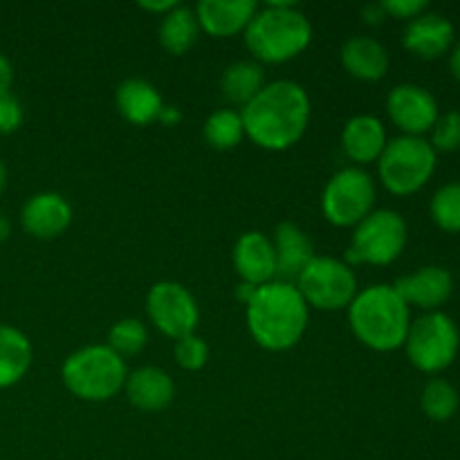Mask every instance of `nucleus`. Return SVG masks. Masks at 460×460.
Here are the masks:
<instances>
[{"label": "nucleus", "mask_w": 460, "mask_h": 460, "mask_svg": "<svg viewBox=\"0 0 460 460\" xmlns=\"http://www.w3.org/2000/svg\"><path fill=\"white\" fill-rule=\"evenodd\" d=\"M245 135L265 151H286L310 124V97L295 81H274L241 111Z\"/></svg>", "instance_id": "nucleus-1"}, {"label": "nucleus", "mask_w": 460, "mask_h": 460, "mask_svg": "<svg viewBox=\"0 0 460 460\" xmlns=\"http://www.w3.org/2000/svg\"><path fill=\"white\" fill-rule=\"evenodd\" d=\"M247 328L256 344L272 353L290 350L308 328V304L295 283L270 281L247 304Z\"/></svg>", "instance_id": "nucleus-2"}, {"label": "nucleus", "mask_w": 460, "mask_h": 460, "mask_svg": "<svg viewBox=\"0 0 460 460\" xmlns=\"http://www.w3.org/2000/svg\"><path fill=\"white\" fill-rule=\"evenodd\" d=\"M349 322L353 335L367 349L389 353L407 341L411 313L394 286L380 283L358 292L349 305Z\"/></svg>", "instance_id": "nucleus-3"}, {"label": "nucleus", "mask_w": 460, "mask_h": 460, "mask_svg": "<svg viewBox=\"0 0 460 460\" xmlns=\"http://www.w3.org/2000/svg\"><path fill=\"white\" fill-rule=\"evenodd\" d=\"M313 40V25L295 3H268L245 30V45L259 61L286 63Z\"/></svg>", "instance_id": "nucleus-4"}, {"label": "nucleus", "mask_w": 460, "mask_h": 460, "mask_svg": "<svg viewBox=\"0 0 460 460\" xmlns=\"http://www.w3.org/2000/svg\"><path fill=\"white\" fill-rule=\"evenodd\" d=\"M66 389L85 402H106L126 386L124 358L108 346H85L66 359L61 368Z\"/></svg>", "instance_id": "nucleus-5"}, {"label": "nucleus", "mask_w": 460, "mask_h": 460, "mask_svg": "<svg viewBox=\"0 0 460 460\" xmlns=\"http://www.w3.org/2000/svg\"><path fill=\"white\" fill-rule=\"evenodd\" d=\"M380 180L395 196H411L425 187L436 169V151L422 137H404L386 142L377 160Z\"/></svg>", "instance_id": "nucleus-6"}, {"label": "nucleus", "mask_w": 460, "mask_h": 460, "mask_svg": "<svg viewBox=\"0 0 460 460\" xmlns=\"http://www.w3.org/2000/svg\"><path fill=\"white\" fill-rule=\"evenodd\" d=\"M295 286L308 308L313 305V308L326 310V313L349 308L359 292L353 268L332 256H314L308 268L296 279Z\"/></svg>", "instance_id": "nucleus-7"}, {"label": "nucleus", "mask_w": 460, "mask_h": 460, "mask_svg": "<svg viewBox=\"0 0 460 460\" xmlns=\"http://www.w3.org/2000/svg\"><path fill=\"white\" fill-rule=\"evenodd\" d=\"M407 236V223H404L398 211H371L355 227L346 259H349L350 265H389L404 252Z\"/></svg>", "instance_id": "nucleus-8"}, {"label": "nucleus", "mask_w": 460, "mask_h": 460, "mask_svg": "<svg viewBox=\"0 0 460 460\" xmlns=\"http://www.w3.org/2000/svg\"><path fill=\"white\" fill-rule=\"evenodd\" d=\"M376 205V182L358 166L341 169L323 189V216L335 227H358Z\"/></svg>", "instance_id": "nucleus-9"}, {"label": "nucleus", "mask_w": 460, "mask_h": 460, "mask_svg": "<svg viewBox=\"0 0 460 460\" xmlns=\"http://www.w3.org/2000/svg\"><path fill=\"white\" fill-rule=\"evenodd\" d=\"M458 328L447 314L429 313L411 323L404 346L416 368L422 373H438L456 359Z\"/></svg>", "instance_id": "nucleus-10"}, {"label": "nucleus", "mask_w": 460, "mask_h": 460, "mask_svg": "<svg viewBox=\"0 0 460 460\" xmlns=\"http://www.w3.org/2000/svg\"><path fill=\"white\" fill-rule=\"evenodd\" d=\"M146 310L157 331L175 341L193 335L200 319L193 295L175 281L155 283L146 296Z\"/></svg>", "instance_id": "nucleus-11"}, {"label": "nucleus", "mask_w": 460, "mask_h": 460, "mask_svg": "<svg viewBox=\"0 0 460 460\" xmlns=\"http://www.w3.org/2000/svg\"><path fill=\"white\" fill-rule=\"evenodd\" d=\"M386 108H389L391 121L409 137H418L420 133L431 130L438 119V103L434 94L416 84L395 85L389 94Z\"/></svg>", "instance_id": "nucleus-12"}, {"label": "nucleus", "mask_w": 460, "mask_h": 460, "mask_svg": "<svg viewBox=\"0 0 460 460\" xmlns=\"http://www.w3.org/2000/svg\"><path fill=\"white\" fill-rule=\"evenodd\" d=\"M21 223L30 236L49 241V238L61 236L70 227L72 207L66 198L54 191L36 193L22 205Z\"/></svg>", "instance_id": "nucleus-13"}, {"label": "nucleus", "mask_w": 460, "mask_h": 460, "mask_svg": "<svg viewBox=\"0 0 460 460\" xmlns=\"http://www.w3.org/2000/svg\"><path fill=\"white\" fill-rule=\"evenodd\" d=\"M234 268L243 283L250 286H265L277 281V254L274 245L265 234L247 232L234 245Z\"/></svg>", "instance_id": "nucleus-14"}, {"label": "nucleus", "mask_w": 460, "mask_h": 460, "mask_svg": "<svg viewBox=\"0 0 460 460\" xmlns=\"http://www.w3.org/2000/svg\"><path fill=\"white\" fill-rule=\"evenodd\" d=\"M259 4L254 0H202L196 7L200 30L216 39H229L247 30Z\"/></svg>", "instance_id": "nucleus-15"}, {"label": "nucleus", "mask_w": 460, "mask_h": 460, "mask_svg": "<svg viewBox=\"0 0 460 460\" xmlns=\"http://www.w3.org/2000/svg\"><path fill=\"white\" fill-rule=\"evenodd\" d=\"M394 290L402 296L404 304H413L418 308L434 310L443 305L452 296L454 281L452 274L438 265H427L411 277H402L395 281Z\"/></svg>", "instance_id": "nucleus-16"}, {"label": "nucleus", "mask_w": 460, "mask_h": 460, "mask_svg": "<svg viewBox=\"0 0 460 460\" xmlns=\"http://www.w3.org/2000/svg\"><path fill=\"white\" fill-rule=\"evenodd\" d=\"M272 245L277 254V281L283 283H296L301 272L317 256L308 234L295 223L279 225Z\"/></svg>", "instance_id": "nucleus-17"}, {"label": "nucleus", "mask_w": 460, "mask_h": 460, "mask_svg": "<svg viewBox=\"0 0 460 460\" xmlns=\"http://www.w3.org/2000/svg\"><path fill=\"white\" fill-rule=\"evenodd\" d=\"M126 395L130 404L139 411L157 413L164 411L175 398V385L171 376L162 368L144 367L126 377Z\"/></svg>", "instance_id": "nucleus-18"}, {"label": "nucleus", "mask_w": 460, "mask_h": 460, "mask_svg": "<svg viewBox=\"0 0 460 460\" xmlns=\"http://www.w3.org/2000/svg\"><path fill=\"white\" fill-rule=\"evenodd\" d=\"M454 40V25L440 13H420L404 30V48L420 58H438Z\"/></svg>", "instance_id": "nucleus-19"}, {"label": "nucleus", "mask_w": 460, "mask_h": 460, "mask_svg": "<svg viewBox=\"0 0 460 460\" xmlns=\"http://www.w3.org/2000/svg\"><path fill=\"white\" fill-rule=\"evenodd\" d=\"M341 146L349 160L358 164L380 160L382 151L386 148V130L382 121L373 115H355L346 121L341 133Z\"/></svg>", "instance_id": "nucleus-20"}, {"label": "nucleus", "mask_w": 460, "mask_h": 460, "mask_svg": "<svg viewBox=\"0 0 460 460\" xmlns=\"http://www.w3.org/2000/svg\"><path fill=\"white\" fill-rule=\"evenodd\" d=\"M115 103L119 115L135 126H146L160 119L164 111L162 94L153 84L144 79H126L115 93Z\"/></svg>", "instance_id": "nucleus-21"}, {"label": "nucleus", "mask_w": 460, "mask_h": 460, "mask_svg": "<svg viewBox=\"0 0 460 460\" xmlns=\"http://www.w3.org/2000/svg\"><path fill=\"white\" fill-rule=\"evenodd\" d=\"M346 72L359 81H380L389 72V52L385 45L368 36H353L341 48Z\"/></svg>", "instance_id": "nucleus-22"}, {"label": "nucleus", "mask_w": 460, "mask_h": 460, "mask_svg": "<svg viewBox=\"0 0 460 460\" xmlns=\"http://www.w3.org/2000/svg\"><path fill=\"white\" fill-rule=\"evenodd\" d=\"M31 367V344L18 328L0 323V389L18 385Z\"/></svg>", "instance_id": "nucleus-23"}, {"label": "nucleus", "mask_w": 460, "mask_h": 460, "mask_svg": "<svg viewBox=\"0 0 460 460\" xmlns=\"http://www.w3.org/2000/svg\"><path fill=\"white\" fill-rule=\"evenodd\" d=\"M265 88L263 67L252 61H236L223 72L220 90L227 102L245 108Z\"/></svg>", "instance_id": "nucleus-24"}, {"label": "nucleus", "mask_w": 460, "mask_h": 460, "mask_svg": "<svg viewBox=\"0 0 460 460\" xmlns=\"http://www.w3.org/2000/svg\"><path fill=\"white\" fill-rule=\"evenodd\" d=\"M198 31H200V25H198L196 12L180 4L173 12L162 16L160 43L169 54L182 57L184 52H189L196 45Z\"/></svg>", "instance_id": "nucleus-25"}, {"label": "nucleus", "mask_w": 460, "mask_h": 460, "mask_svg": "<svg viewBox=\"0 0 460 460\" xmlns=\"http://www.w3.org/2000/svg\"><path fill=\"white\" fill-rule=\"evenodd\" d=\"M207 144L216 151H229V148L238 146L245 137V126H243L241 112L236 111H216L214 115L207 117L205 126H202Z\"/></svg>", "instance_id": "nucleus-26"}, {"label": "nucleus", "mask_w": 460, "mask_h": 460, "mask_svg": "<svg viewBox=\"0 0 460 460\" xmlns=\"http://www.w3.org/2000/svg\"><path fill=\"white\" fill-rule=\"evenodd\" d=\"M458 409V394L447 380H436L427 382L425 391H422V411L427 418L436 422L449 420Z\"/></svg>", "instance_id": "nucleus-27"}, {"label": "nucleus", "mask_w": 460, "mask_h": 460, "mask_svg": "<svg viewBox=\"0 0 460 460\" xmlns=\"http://www.w3.org/2000/svg\"><path fill=\"white\" fill-rule=\"evenodd\" d=\"M148 341L146 326L139 319H119L108 332V349L115 350L119 358H130V355L142 353Z\"/></svg>", "instance_id": "nucleus-28"}, {"label": "nucleus", "mask_w": 460, "mask_h": 460, "mask_svg": "<svg viewBox=\"0 0 460 460\" xmlns=\"http://www.w3.org/2000/svg\"><path fill=\"white\" fill-rule=\"evenodd\" d=\"M431 218L445 232H460V182L445 184L431 200Z\"/></svg>", "instance_id": "nucleus-29"}, {"label": "nucleus", "mask_w": 460, "mask_h": 460, "mask_svg": "<svg viewBox=\"0 0 460 460\" xmlns=\"http://www.w3.org/2000/svg\"><path fill=\"white\" fill-rule=\"evenodd\" d=\"M207 359H209V346L202 337L187 335L175 341V362L184 371H200L205 368Z\"/></svg>", "instance_id": "nucleus-30"}, {"label": "nucleus", "mask_w": 460, "mask_h": 460, "mask_svg": "<svg viewBox=\"0 0 460 460\" xmlns=\"http://www.w3.org/2000/svg\"><path fill=\"white\" fill-rule=\"evenodd\" d=\"M434 151H456L460 148V112L452 111L438 117L434 124V137H431Z\"/></svg>", "instance_id": "nucleus-31"}, {"label": "nucleus", "mask_w": 460, "mask_h": 460, "mask_svg": "<svg viewBox=\"0 0 460 460\" xmlns=\"http://www.w3.org/2000/svg\"><path fill=\"white\" fill-rule=\"evenodd\" d=\"M382 9H385L386 16L394 18H416L420 13L427 12L429 3L427 0H382Z\"/></svg>", "instance_id": "nucleus-32"}, {"label": "nucleus", "mask_w": 460, "mask_h": 460, "mask_svg": "<svg viewBox=\"0 0 460 460\" xmlns=\"http://www.w3.org/2000/svg\"><path fill=\"white\" fill-rule=\"evenodd\" d=\"M22 124V108L12 94L0 97V135H9Z\"/></svg>", "instance_id": "nucleus-33"}, {"label": "nucleus", "mask_w": 460, "mask_h": 460, "mask_svg": "<svg viewBox=\"0 0 460 460\" xmlns=\"http://www.w3.org/2000/svg\"><path fill=\"white\" fill-rule=\"evenodd\" d=\"M12 84H13V67L12 63H9V58H4L3 54H0V97L9 94Z\"/></svg>", "instance_id": "nucleus-34"}, {"label": "nucleus", "mask_w": 460, "mask_h": 460, "mask_svg": "<svg viewBox=\"0 0 460 460\" xmlns=\"http://www.w3.org/2000/svg\"><path fill=\"white\" fill-rule=\"evenodd\" d=\"M175 7H180L178 0H164V3H153V0H144V3H139V9H144V12H151V13H157V16H166V13L173 12Z\"/></svg>", "instance_id": "nucleus-35"}, {"label": "nucleus", "mask_w": 460, "mask_h": 460, "mask_svg": "<svg viewBox=\"0 0 460 460\" xmlns=\"http://www.w3.org/2000/svg\"><path fill=\"white\" fill-rule=\"evenodd\" d=\"M385 18H386V13H385V9H382L380 3L364 7V21H367L368 25H380Z\"/></svg>", "instance_id": "nucleus-36"}, {"label": "nucleus", "mask_w": 460, "mask_h": 460, "mask_svg": "<svg viewBox=\"0 0 460 460\" xmlns=\"http://www.w3.org/2000/svg\"><path fill=\"white\" fill-rule=\"evenodd\" d=\"M256 290H259V288H256V286H250V283H243V281H241V286L236 288V296L243 301V304L247 305L252 299H254Z\"/></svg>", "instance_id": "nucleus-37"}, {"label": "nucleus", "mask_w": 460, "mask_h": 460, "mask_svg": "<svg viewBox=\"0 0 460 460\" xmlns=\"http://www.w3.org/2000/svg\"><path fill=\"white\" fill-rule=\"evenodd\" d=\"M157 121H162V124H166V126H173V124H178V121H180V112L175 111V108L164 106V111H162L160 119H157Z\"/></svg>", "instance_id": "nucleus-38"}, {"label": "nucleus", "mask_w": 460, "mask_h": 460, "mask_svg": "<svg viewBox=\"0 0 460 460\" xmlns=\"http://www.w3.org/2000/svg\"><path fill=\"white\" fill-rule=\"evenodd\" d=\"M9 234H12V225H9L7 216L0 211V243H4L9 238Z\"/></svg>", "instance_id": "nucleus-39"}, {"label": "nucleus", "mask_w": 460, "mask_h": 460, "mask_svg": "<svg viewBox=\"0 0 460 460\" xmlns=\"http://www.w3.org/2000/svg\"><path fill=\"white\" fill-rule=\"evenodd\" d=\"M452 72H454V76H456V79L460 81V43L452 54Z\"/></svg>", "instance_id": "nucleus-40"}, {"label": "nucleus", "mask_w": 460, "mask_h": 460, "mask_svg": "<svg viewBox=\"0 0 460 460\" xmlns=\"http://www.w3.org/2000/svg\"><path fill=\"white\" fill-rule=\"evenodd\" d=\"M4 187H7V166L0 160V193L4 191Z\"/></svg>", "instance_id": "nucleus-41"}]
</instances>
